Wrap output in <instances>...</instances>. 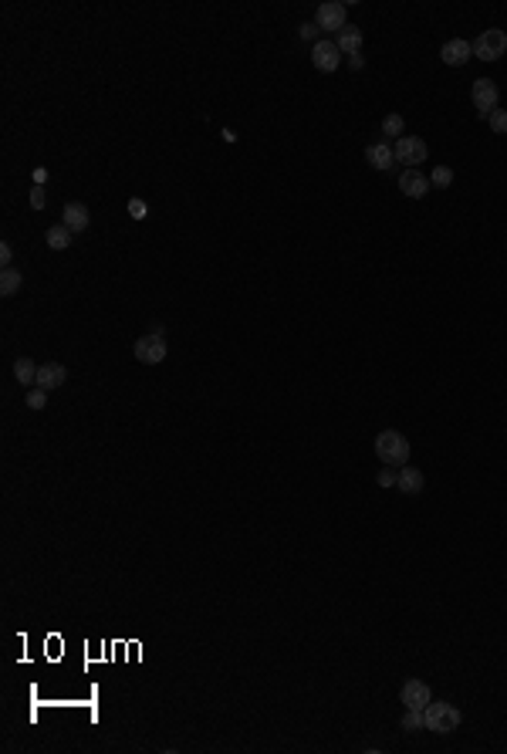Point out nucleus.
<instances>
[{
    "label": "nucleus",
    "instance_id": "a211bd4d",
    "mask_svg": "<svg viewBox=\"0 0 507 754\" xmlns=\"http://www.w3.org/2000/svg\"><path fill=\"white\" fill-rule=\"evenodd\" d=\"M14 379H17L21 386H34V383H38V366H34L27 356H21L17 362H14Z\"/></svg>",
    "mask_w": 507,
    "mask_h": 754
},
{
    "label": "nucleus",
    "instance_id": "f3484780",
    "mask_svg": "<svg viewBox=\"0 0 507 754\" xmlns=\"http://www.w3.org/2000/svg\"><path fill=\"white\" fill-rule=\"evenodd\" d=\"M71 237H75V233L68 231L65 223H54V227H48V233H44V241H48L51 251H68V247H71Z\"/></svg>",
    "mask_w": 507,
    "mask_h": 754
},
{
    "label": "nucleus",
    "instance_id": "6e6552de",
    "mask_svg": "<svg viewBox=\"0 0 507 754\" xmlns=\"http://www.w3.org/2000/svg\"><path fill=\"white\" fill-rule=\"evenodd\" d=\"M314 24L322 27V31H342V27L349 24L345 4H338V0H328V4H322V7H318V17H314Z\"/></svg>",
    "mask_w": 507,
    "mask_h": 754
},
{
    "label": "nucleus",
    "instance_id": "1a4fd4ad",
    "mask_svg": "<svg viewBox=\"0 0 507 754\" xmlns=\"http://www.w3.org/2000/svg\"><path fill=\"white\" fill-rule=\"evenodd\" d=\"M399 700H403L406 710H426V703L433 700V693H429V687L423 680H406Z\"/></svg>",
    "mask_w": 507,
    "mask_h": 754
},
{
    "label": "nucleus",
    "instance_id": "4468645a",
    "mask_svg": "<svg viewBox=\"0 0 507 754\" xmlns=\"http://www.w3.org/2000/svg\"><path fill=\"white\" fill-rule=\"evenodd\" d=\"M396 487L403 491V494H409V498H416L419 491L426 487V477H423V471L419 467H399V481H396Z\"/></svg>",
    "mask_w": 507,
    "mask_h": 754
},
{
    "label": "nucleus",
    "instance_id": "6ab92c4d",
    "mask_svg": "<svg viewBox=\"0 0 507 754\" xmlns=\"http://www.w3.org/2000/svg\"><path fill=\"white\" fill-rule=\"evenodd\" d=\"M21 284H24V274L17 268H4L0 271V294L4 298H11V294L21 291Z\"/></svg>",
    "mask_w": 507,
    "mask_h": 754
},
{
    "label": "nucleus",
    "instance_id": "aec40b11",
    "mask_svg": "<svg viewBox=\"0 0 507 754\" xmlns=\"http://www.w3.org/2000/svg\"><path fill=\"white\" fill-rule=\"evenodd\" d=\"M403 129H406V122H403V116H386L382 119V136H389V139H403Z\"/></svg>",
    "mask_w": 507,
    "mask_h": 754
},
{
    "label": "nucleus",
    "instance_id": "f8f14e48",
    "mask_svg": "<svg viewBox=\"0 0 507 754\" xmlns=\"http://www.w3.org/2000/svg\"><path fill=\"white\" fill-rule=\"evenodd\" d=\"M365 159H369V166L379 169V173H386V169H392V163H396V149H392V142H372V146H365Z\"/></svg>",
    "mask_w": 507,
    "mask_h": 754
},
{
    "label": "nucleus",
    "instance_id": "9b49d317",
    "mask_svg": "<svg viewBox=\"0 0 507 754\" xmlns=\"http://www.w3.org/2000/svg\"><path fill=\"white\" fill-rule=\"evenodd\" d=\"M440 58H443V64H450V68H464V64L473 58V44L464 41V38L446 41V44L440 48Z\"/></svg>",
    "mask_w": 507,
    "mask_h": 754
},
{
    "label": "nucleus",
    "instance_id": "ddd939ff",
    "mask_svg": "<svg viewBox=\"0 0 507 754\" xmlns=\"http://www.w3.org/2000/svg\"><path fill=\"white\" fill-rule=\"evenodd\" d=\"M68 379V369L61 366V362H48V366H38V389H44V393H51V389H61Z\"/></svg>",
    "mask_w": 507,
    "mask_h": 754
},
{
    "label": "nucleus",
    "instance_id": "c756f323",
    "mask_svg": "<svg viewBox=\"0 0 507 754\" xmlns=\"http://www.w3.org/2000/svg\"><path fill=\"white\" fill-rule=\"evenodd\" d=\"M349 64H352V68H362V64H365L362 54H349Z\"/></svg>",
    "mask_w": 507,
    "mask_h": 754
},
{
    "label": "nucleus",
    "instance_id": "f257e3e1",
    "mask_svg": "<svg viewBox=\"0 0 507 754\" xmlns=\"http://www.w3.org/2000/svg\"><path fill=\"white\" fill-rule=\"evenodd\" d=\"M376 457L386 467H406V461H409V440L399 430H382L376 436Z\"/></svg>",
    "mask_w": 507,
    "mask_h": 754
},
{
    "label": "nucleus",
    "instance_id": "2eb2a0df",
    "mask_svg": "<svg viewBox=\"0 0 507 754\" xmlns=\"http://www.w3.org/2000/svg\"><path fill=\"white\" fill-rule=\"evenodd\" d=\"M61 217H65L61 223H65V227H68L71 233L88 231V223H91V213H88V206H85V203H68Z\"/></svg>",
    "mask_w": 507,
    "mask_h": 754
},
{
    "label": "nucleus",
    "instance_id": "39448f33",
    "mask_svg": "<svg viewBox=\"0 0 507 754\" xmlns=\"http://www.w3.org/2000/svg\"><path fill=\"white\" fill-rule=\"evenodd\" d=\"M392 149H396V163H406V169H416L419 163H426V142L416 139V136H403V139L392 142Z\"/></svg>",
    "mask_w": 507,
    "mask_h": 754
},
{
    "label": "nucleus",
    "instance_id": "bb28decb",
    "mask_svg": "<svg viewBox=\"0 0 507 754\" xmlns=\"http://www.w3.org/2000/svg\"><path fill=\"white\" fill-rule=\"evenodd\" d=\"M129 213H132V220H143L145 217V203H143V200H129Z\"/></svg>",
    "mask_w": 507,
    "mask_h": 754
},
{
    "label": "nucleus",
    "instance_id": "a878e982",
    "mask_svg": "<svg viewBox=\"0 0 507 754\" xmlns=\"http://www.w3.org/2000/svg\"><path fill=\"white\" fill-rule=\"evenodd\" d=\"M298 31H301V38H304V41H314V38H318V31H322V27H318V24H301ZM314 44H318V41H314Z\"/></svg>",
    "mask_w": 507,
    "mask_h": 754
},
{
    "label": "nucleus",
    "instance_id": "7ed1b4c3",
    "mask_svg": "<svg viewBox=\"0 0 507 754\" xmlns=\"http://www.w3.org/2000/svg\"><path fill=\"white\" fill-rule=\"evenodd\" d=\"M163 325H156V328H153V332L149 335H143V338H139V342H135V346H132V356L139 358V362H143V366H159V362H163V358H166V338H163Z\"/></svg>",
    "mask_w": 507,
    "mask_h": 754
},
{
    "label": "nucleus",
    "instance_id": "f03ea898",
    "mask_svg": "<svg viewBox=\"0 0 507 754\" xmlns=\"http://www.w3.org/2000/svg\"><path fill=\"white\" fill-rule=\"evenodd\" d=\"M423 717H426V730H433V734H450L464 720L460 707H454V703H433V700L426 703Z\"/></svg>",
    "mask_w": 507,
    "mask_h": 754
},
{
    "label": "nucleus",
    "instance_id": "cd10ccee",
    "mask_svg": "<svg viewBox=\"0 0 507 754\" xmlns=\"http://www.w3.org/2000/svg\"><path fill=\"white\" fill-rule=\"evenodd\" d=\"M31 206H34V210L44 206V186H34V190H31Z\"/></svg>",
    "mask_w": 507,
    "mask_h": 754
},
{
    "label": "nucleus",
    "instance_id": "b1692460",
    "mask_svg": "<svg viewBox=\"0 0 507 754\" xmlns=\"http://www.w3.org/2000/svg\"><path fill=\"white\" fill-rule=\"evenodd\" d=\"M44 403H48V393H44V389H38V386H34V389L27 393V399H24L27 409H44Z\"/></svg>",
    "mask_w": 507,
    "mask_h": 754
},
{
    "label": "nucleus",
    "instance_id": "20e7f679",
    "mask_svg": "<svg viewBox=\"0 0 507 754\" xmlns=\"http://www.w3.org/2000/svg\"><path fill=\"white\" fill-rule=\"evenodd\" d=\"M504 51H507V34L501 27H487V31H481V38L473 41V58H481V61H497Z\"/></svg>",
    "mask_w": 507,
    "mask_h": 754
},
{
    "label": "nucleus",
    "instance_id": "5701e85b",
    "mask_svg": "<svg viewBox=\"0 0 507 754\" xmlns=\"http://www.w3.org/2000/svg\"><path fill=\"white\" fill-rule=\"evenodd\" d=\"M429 183H433V186H450V183H454V169H450V166H436L433 173H429Z\"/></svg>",
    "mask_w": 507,
    "mask_h": 754
},
{
    "label": "nucleus",
    "instance_id": "c85d7f7f",
    "mask_svg": "<svg viewBox=\"0 0 507 754\" xmlns=\"http://www.w3.org/2000/svg\"><path fill=\"white\" fill-rule=\"evenodd\" d=\"M11 257H14V247L11 243H0V264L4 268H11Z\"/></svg>",
    "mask_w": 507,
    "mask_h": 754
},
{
    "label": "nucleus",
    "instance_id": "dca6fc26",
    "mask_svg": "<svg viewBox=\"0 0 507 754\" xmlns=\"http://www.w3.org/2000/svg\"><path fill=\"white\" fill-rule=\"evenodd\" d=\"M338 51L342 54H359V48H362V31L355 24H345L342 31H338Z\"/></svg>",
    "mask_w": 507,
    "mask_h": 754
},
{
    "label": "nucleus",
    "instance_id": "0eeeda50",
    "mask_svg": "<svg viewBox=\"0 0 507 754\" xmlns=\"http://www.w3.org/2000/svg\"><path fill=\"white\" fill-rule=\"evenodd\" d=\"M312 64L318 68V71H325V75L338 71V64H342V51H338L335 41H318V44L312 48Z\"/></svg>",
    "mask_w": 507,
    "mask_h": 754
},
{
    "label": "nucleus",
    "instance_id": "9d476101",
    "mask_svg": "<svg viewBox=\"0 0 507 754\" xmlns=\"http://www.w3.org/2000/svg\"><path fill=\"white\" fill-rule=\"evenodd\" d=\"M429 186H433L429 176L426 173H419V169H403V173H399V190H403L409 200H423L429 193Z\"/></svg>",
    "mask_w": 507,
    "mask_h": 754
},
{
    "label": "nucleus",
    "instance_id": "393cba45",
    "mask_svg": "<svg viewBox=\"0 0 507 754\" xmlns=\"http://www.w3.org/2000/svg\"><path fill=\"white\" fill-rule=\"evenodd\" d=\"M379 487H396V481H399V471H392V467H386V471L376 477Z\"/></svg>",
    "mask_w": 507,
    "mask_h": 754
},
{
    "label": "nucleus",
    "instance_id": "423d86ee",
    "mask_svg": "<svg viewBox=\"0 0 507 754\" xmlns=\"http://www.w3.org/2000/svg\"><path fill=\"white\" fill-rule=\"evenodd\" d=\"M470 99H473V109H477V116H481V119H491V112L497 109V99H501V91H497V85L491 81V78H477V81H473V89H470Z\"/></svg>",
    "mask_w": 507,
    "mask_h": 754
},
{
    "label": "nucleus",
    "instance_id": "4be33fe9",
    "mask_svg": "<svg viewBox=\"0 0 507 754\" xmlns=\"http://www.w3.org/2000/svg\"><path fill=\"white\" fill-rule=\"evenodd\" d=\"M487 122H491V132H497V136H507V109H494Z\"/></svg>",
    "mask_w": 507,
    "mask_h": 754
},
{
    "label": "nucleus",
    "instance_id": "412c9836",
    "mask_svg": "<svg viewBox=\"0 0 507 754\" xmlns=\"http://www.w3.org/2000/svg\"><path fill=\"white\" fill-rule=\"evenodd\" d=\"M426 728V717H423V710H406L403 717V730H409V734H416V730Z\"/></svg>",
    "mask_w": 507,
    "mask_h": 754
}]
</instances>
